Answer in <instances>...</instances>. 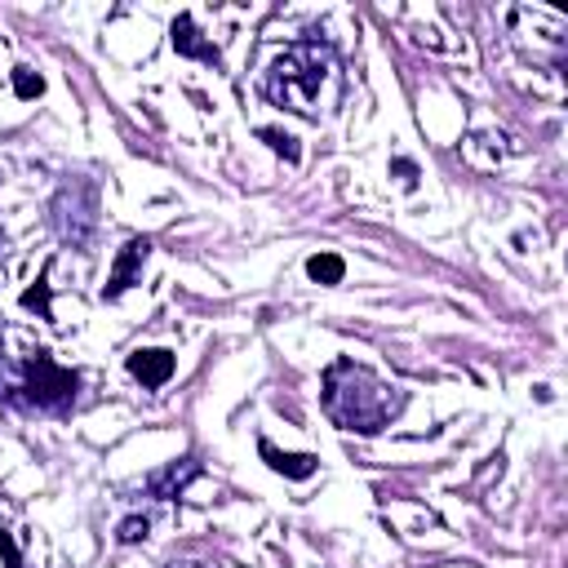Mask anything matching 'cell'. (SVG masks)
Listing matches in <instances>:
<instances>
[{"label":"cell","mask_w":568,"mask_h":568,"mask_svg":"<svg viewBox=\"0 0 568 568\" xmlns=\"http://www.w3.org/2000/svg\"><path fill=\"white\" fill-rule=\"evenodd\" d=\"M404 409V396L356 360H334L325 374V413L334 427L356 435L387 431Z\"/></svg>","instance_id":"cell-1"},{"label":"cell","mask_w":568,"mask_h":568,"mask_svg":"<svg viewBox=\"0 0 568 568\" xmlns=\"http://www.w3.org/2000/svg\"><path fill=\"white\" fill-rule=\"evenodd\" d=\"M334 72V59L329 50L320 45H294V50H284L266 81H262V94L275 103V107H290L298 116H320V90Z\"/></svg>","instance_id":"cell-2"},{"label":"cell","mask_w":568,"mask_h":568,"mask_svg":"<svg viewBox=\"0 0 568 568\" xmlns=\"http://www.w3.org/2000/svg\"><path fill=\"white\" fill-rule=\"evenodd\" d=\"M76 387H81V378L72 369H63L50 351H36L28 360V387L23 391H28L32 404H41V409H67L76 400Z\"/></svg>","instance_id":"cell-3"},{"label":"cell","mask_w":568,"mask_h":568,"mask_svg":"<svg viewBox=\"0 0 568 568\" xmlns=\"http://www.w3.org/2000/svg\"><path fill=\"white\" fill-rule=\"evenodd\" d=\"M147 253H151V240H147V235L125 240V249L116 253V266H112V275H107V284H103V303H116L120 294L134 290L138 275H143V266H147Z\"/></svg>","instance_id":"cell-4"},{"label":"cell","mask_w":568,"mask_h":568,"mask_svg":"<svg viewBox=\"0 0 568 568\" xmlns=\"http://www.w3.org/2000/svg\"><path fill=\"white\" fill-rule=\"evenodd\" d=\"M169 41H173V50H178L182 59H200V63H213V67L222 63L218 45L200 36V28H196V19H191V14H178V19H173V28H169Z\"/></svg>","instance_id":"cell-5"},{"label":"cell","mask_w":568,"mask_h":568,"mask_svg":"<svg viewBox=\"0 0 568 568\" xmlns=\"http://www.w3.org/2000/svg\"><path fill=\"white\" fill-rule=\"evenodd\" d=\"M257 453H262V462H266L275 475H284V480H312V475L320 471V457H316V453H284V449H275L271 440H262Z\"/></svg>","instance_id":"cell-6"},{"label":"cell","mask_w":568,"mask_h":568,"mask_svg":"<svg viewBox=\"0 0 568 568\" xmlns=\"http://www.w3.org/2000/svg\"><path fill=\"white\" fill-rule=\"evenodd\" d=\"M129 374L143 382V387H165L173 378V356L151 347V351H134L129 356Z\"/></svg>","instance_id":"cell-7"},{"label":"cell","mask_w":568,"mask_h":568,"mask_svg":"<svg viewBox=\"0 0 568 568\" xmlns=\"http://www.w3.org/2000/svg\"><path fill=\"white\" fill-rule=\"evenodd\" d=\"M196 475H200V466H196L191 457H182V462H173L169 471L151 475V484H147V488H151L156 497H178V493H182V484H187V480H196Z\"/></svg>","instance_id":"cell-8"},{"label":"cell","mask_w":568,"mask_h":568,"mask_svg":"<svg viewBox=\"0 0 568 568\" xmlns=\"http://www.w3.org/2000/svg\"><path fill=\"white\" fill-rule=\"evenodd\" d=\"M307 275L316 284H325V290H334V284H343V275H347V262L338 253H316V257H307Z\"/></svg>","instance_id":"cell-9"},{"label":"cell","mask_w":568,"mask_h":568,"mask_svg":"<svg viewBox=\"0 0 568 568\" xmlns=\"http://www.w3.org/2000/svg\"><path fill=\"white\" fill-rule=\"evenodd\" d=\"M257 138H262L275 156L290 160V165H298V160H303V147H298V138H294V134H284V129H257Z\"/></svg>","instance_id":"cell-10"},{"label":"cell","mask_w":568,"mask_h":568,"mask_svg":"<svg viewBox=\"0 0 568 568\" xmlns=\"http://www.w3.org/2000/svg\"><path fill=\"white\" fill-rule=\"evenodd\" d=\"M23 307L28 312H36V316H45V320H54V312H50V284H45V275L32 284V290L23 294Z\"/></svg>","instance_id":"cell-11"},{"label":"cell","mask_w":568,"mask_h":568,"mask_svg":"<svg viewBox=\"0 0 568 568\" xmlns=\"http://www.w3.org/2000/svg\"><path fill=\"white\" fill-rule=\"evenodd\" d=\"M147 533H151L147 515H129V519H120V528H116V541H120V546H134V541H147Z\"/></svg>","instance_id":"cell-12"},{"label":"cell","mask_w":568,"mask_h":568,"mask_svg":"<svg viewBox=\"0 0 568 568\" xmlns=\"http://www.w3.org/2000/svg\"><path fill=\"white\" fill-rule=\"evenodd\" d=\"M14 94H19V98H41V94H45V81H41L32 67H19V72H14Z\"/></svg>","instance_id":"cell-13"},{"label":"cell","mask_w":568,"mask_h":568,"mask_svg":"<svg viewBox=\"0 0 568 568\" xmlns=\"http://www.w3.org/2000/svg\"><path fill=\"white\" fill-rule=\"evenodd\" d=\"M391 173L400 178V187H409V191L418 187V165L413 160H391Z\"/></svg>","instance_id":"cell-14"}]
</instances>
